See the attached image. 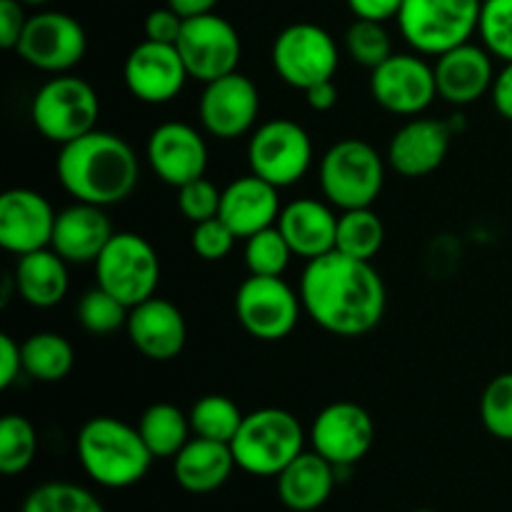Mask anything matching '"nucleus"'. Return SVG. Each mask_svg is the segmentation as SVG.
<instances>
[{"instance_id":"obj_16","label":"nucleus","mask_w":512,"mask_h":512,"mask_svg":"<svg viewBox=\"0 0 512 512\" xmlns=\"http://www.w3.org/2000/svg\"><path fill=\"white\" fill-rule=\"evenodd\" d=\"M198 113L205 133L220 140H238L258 123L260 93L248 75L235 70V73L205 83Z\"/></svg>"},{"instance_id":"obj_6","label":"nucleus","mask_w":512,"mask_h":512,"mask_svg":"<svg viewBox=\"0 0 512 512\" xmlns=\"http://www.w3.org/2000/svg\"><path fill=\"white\" fill-rule=\"evenodd\" d=\"M385 185V163L378 150L358 138L328 148L320 163V188L330 205L343 210L370 208Z\"/></svg>"},{"instance_id":"obj_4","label":"nucleus","mask_w":512,"mask_h":512,"mask_svg":"<svg viewBox=\"0 0 512 512\" xmlns=\"http://www.w3.org/2000/svg\"><path fill=\"white\" fill-rule=\"evenodd\" d=\"M235 463L255 478H278L305 448V430L283 408H260L243 418L230 440Z\"/></svg>"},{"instance_id":"obj_13","label":"nucleus","mask_w":512,"mask_h":512,"mask_svg":"<svg viewBox=\"0 0 512 512\" xmlns=\"http://www.w3.org/2000/svg\"><path fill=\"white\" fill-rule=\"evenodd\" d=\"M88 50L85 28L68 13L60 10H43L30 15L15 53L43 73H68Z\"/></svg>"},{"instance_id":"obj_27","label":"nucleus","mask_w":512,"mask_h":512,"mask_svg":"<svg viewBox=\"0 0 512 512\" xmlns=\"http://www.w3.org/2000/svg\"><path fill=\"white\" fill-rule=\"evenodd\" d=\"M338 480V468L320 453H300L283 473L278 475L280 503L293 512H313L330 500Z\"/></svg>"},{"instance_id":"obj_23","label":"nucleus","mask_w":512,"mask_h":512,"mask_svg":"<svg viewBox=\"0 0 512 512\" xmlns=\"http://www.w3.org/2000/svg\"><path fill=\"white\" fill-rule=\"evenodd\" d=\"M113 235V223L105 215V208L90 203H75L70 208L60 210L58 218H55L50 248L65 263H95Z\"/></svg>"},{"instance_id":"obj_40","label":"nucleus","mask_w":512,"mask_h":512,"mask_svg":"<svg viewBox=\"0 0 512 512\" xmlns=\"http://www.w3.org/2000/svg\"><path fill=\"white\" fill-rule=\"evenodd\" d=\"M220 200H223V190H218V185L210 183L205 175L198 180H190L183 188H178L180 213H183L193 225L210 218H218Z\"/></svg>"},{"instance_id":"obj_37","label":"nucleus","mask_w":512,"mask_h":512,"mask_svg":"<svg viewBox=\"0 0 512 512\" xmlns=\"http://www.w3.org/2000/svg\"><path fill=\"white\" fill-rule=\"evenodd\" d=\"M345 50L355 63L373 70L393 55V40L383 23L355 18L345 33Z\"/></svg>"},{"instance_id":"obj_19","label":"nucleus","mask_w":512,"mask_h":512,"mask_svg":"<svg viewBox=\"0 0 512 512\" xmlns=\"http://www.w3.org/2000/svg\"><path fill=\"white\" fill-rule=\"evenodd\" d=\"M58 213L48 198L30 188H13L0 195V245L13 255L50 248Z\"/></svg>"},{"instance_id":"obj_18","label":"nucleus","mask_w":512,"mask_h":512,"mask_svg":"<svg viewBox=\"0 0 512 512\" xmlns=\"http://www.w3.org/2000/svg\"><path fill=\"white\" fill-rule=\"evenodd\" d=\"M150 170L165 185L183 188L190 180L203 178L208 170V145L205 138L188 123L168 120L150 133L148 148Z\"/></svg>"},{"instance_id":"obj_49","label":"nucleus","mask_w":512,"mask_h":512,"mask_svg":"<svg viewBox=\"0 0 512 512\" xmlns=\"http://www.w3.org/2000/svg\"><path fill=\"white\" fill-rule=\"evenodd\" d=\"M20 3L23 5H45V3H50V0H20Z\"/></svg>"},{"instance_id":"obj_20","label":"nucleus","mask_w":512,"mask_h":512,"mask_svg":"<svg viewBox=\"0 0 512 512\" xmlns=\"http://www.w3.org/2000/svg\"><path fill=\"white\" fill-rule=\"evenodd\" d=\"M125 330L133 348L155 363L175 360L188 343L185 315L180 313L178 305L158 295L130 308Z\"/></svg>"},{"instance_id":"obj_30","label":"nucleus","mask_w":512,"mask_h":512,"mask_svg":"<svg viewBox=\"0 0 512 512\" xmlns=\"http://www.w3.org/2000/svg\"><path fill=\"white\" fill-rule=\"evenodd\" d=\"M23 350V373L38 383H60L75 365L73 345L58 333H35L20 343Z\"/></svg>"},{"instance_id":"obj_1","label":"nucleus","mask_w":512,"mask_h":512,"mask_svg":"<svg viewBox=\"0 0 512 512\" xmlns=\"http://www.w3.org/2000/svg\"><path fill=\"white\" fill-rule=\"evenodd\" d=\"M300 300L305 315L325 333L360 338L383 320L388 293L373 263L333 250L308 260L300 278Z\"/></svg>"},{"instance_id":"obj_41","label":"nucleus","mask_w":512,"mask_h":512,"mask_svg":"<svg viewBox=\"0 0 512 512\" xmlns=\"http://www.w3.org/2000/svg\"><path fill=\"white\" fill-rule=\"evenodd\" d=\"M235 240L240 238L230 230V225L220 215L198 223L193 228V235H190L193 253L200 260H208V263H218V260L228 258L235 248Z\"/></svg>"},{"instance_id":"obj_46","label":"nucleus","mask_w":512,"mask_h":512,"mask_svg":"<svg viewBox=\"0 0 512 512\" xmlns=\"http://www.w3.org/2000/svg\"><path fill=\"white\" fill-rule=\"evenodd\" d=\"M495 110L512 123V63H505L500 73H495L493 88H490Z\"/></svg>"},{"instance_id":"obj_17","label":"nucleus","mask_w":512,"mask_h":512,"mask_svg":"<svg viewBox=\"0 0 512 512\" xmlns=\"http://www.w3.org/2000/svg\"><path fill=\"white\" fill-rule=\"evenodd\" d=\"M188 78L180 50L148 38L130 50L123 65L125 88L135 100L148 105H163L178 98Z\"/></svg>"},{"instance_id":"obj_25","label":"nucleus","mask_w":512,"mask_h":512,"mask_svg":"<svg viewBox=\"0 0 512 512\" xmlns=\"http://www.w3.org/2000/svg\"><path fill=\"white\" fill-rule=\"evenodd\" d=\"M278 228L298 258L315 260L335 250L338 215L328 203H320L315 198H298L280 210Z\"/></svg>"},{"instance_id":"obj_12","label":"nucleus","mask_w":512,"mask_h":512,"mask_svg":"<svg viewBox=\"0 0 512 512\" xmlns=\"http://www.w3.org/2000/svg\"><path fill=\"white\" fill-rule=\"evenodd\" d=\"M175 48L180 50L188 75L200 83H210L238 70L243 43L230 20L218 13L185 18Z\"/></svg>"},{"instance_id":"obj_10","label":"nucleus","mask_w":512,"mask_h":512,"mask_svg":"<svg viewBox=\"0 0 512 512\" xmlns=\"http://www.w3.org/2000/svg\"><path fill=\"white\" fill-rule=\"evenodd\" d=\"M248 165L250 173L275 188H290L303 180L313 165V140L295 120H268L250 135Z\"/></svg>"},{"instance_id":"obj_38","label":"nucleus","mask_w":512,"mask_h":512,"mask_svg":"<svg viewBox=\"0 0 512 512\" xmlns=\"http://www.w3.org/2000/svg\"><path fill=\"white\" fill-rule=\"evenodd\" d=\"M480 420L493 438L512 443V373L490 380L480 398Z\"/></svg>"},{"instance_id":"obj_44","label":"nucleus","mask_w":512,"mask_h":512,"mask_svg":"<svg viewBox=\"0 0 512 512\" xmlns=\"http://www.w3.org/2000/svg\"><path fill=\"white\" fill-rule=\"evenodd\" d=\"M23 373V350L13 335L0 333V388H10Z\"/></svg>"},{"instance_id":"obj_47","label":"nucleus","mask_w":512,"mask_h":512,"mask_svg":"<svg viewBox=\"0 0 512 512\" xmlns=\"http://www.w3.org/2000/svg\"><path fill=\"white\" fill-rule=\"evenodd\" d=\"M305 100L318 113H328V110H333L338 105V88H335L333 80H323V83L305 90Z\"/></svg>"},{"instance_id":"obj_39","label":"nucleus","mask_w":512,"mask_h":512,"mask_svg":"<svg viewBox=\"0 0 512 512\" xmlns=\"http://www.w3.org/2000/svg\"><path fill=\"white\" fill-rule=\"evenodd\" d=\"M478 33L490 55L512 63V0H483Z\"/></svg>"},{"instance_id":"obj_48","label":"nucleus","mask_w":512,"mask_h":512,"mask_svg":"<svg viewBox=\"0 0 512 512\" xmlns=\"http://www.w3.org/2000/svg\"><path fill=\"white\" fill-rule=\"evenodd\" d=\"M220 0H168V5L173 10H178L183 18H195V15L215 13V5Z\"/></svg>"},{"instance_id":"obj_42","label":"nucleus","mask_w":512,"mask_h":512,"mask_svg":"<svg viewBox=\"0 0 512 512\" xmlns=\"http://www.w3.org/2000/svg\"><path fill=\"white\" fill-rule=\"evenodd\" d=\"M183 25L185 18L178 10L170 8V5L168 8H155L150 10L148 18H145V38L155 40V43L175 45L180 33H183Z\"/></svg>"},{"instance_id":"obj_26","label":"nucleus","mask_w":512,"mask_h":512,"mask_svg":"<svg viewBox=\"0 0 512 512\" xmlns=\"http://www.w3.org/2000/svg\"><path fill=\"white\" fill-rule=\"evenodd\" d=\"M238 468L230 443L208 438H190L188 445L173 458L175 483L193 495H208L223 488Z\"/></svg>"},{"instance_id":"obj_22","label":"nucleus","mask_w":512,"mask_h":512,"mask_svg":"<svg viewBox=\"0 0 512 512\" xmlns=\"http://www.w3.org/2000/svg\"><path fill=\"white\" fill-rule=\"evenodd\" d=\"M435 70V85H438V98L450 105L478 103L483 95L490 93L495 80L493 55L485 45L463 43L448 53L438 55Z\"/></svg>"},{"instance_id":"obj_2","label":"nucleus","mask_w":512,"mask_h":512,"mask_svg":"<svg viewBox=\"0 0 512 512\" xmlns=\"http://www.w3.org/2000/svg\"><path fill=\"white\" fill-rule=\"evenodd\" d=\"M55 173L75 203L110 208L133 195L140 165L128 140L95 128L73 143L60 145Z\"/></svg>"},{"instance_id":"obj_3","label":"nucleus","mask_w":512,"mask_h":512,"mask_svg":"<svg viewBox=\"0 0 512 512\" xmlns=\"http://www.w3.org/2000/svg\"><path fill=\"white\" fill-rule=\"evenodd\" d=\"M75 450L85 475L110 490L140 483L155 460L140 430L110 415L90 418L80 428Z\"/></svg>"},{"instance_id":"obj_14","label":"nucleus","mask_w":512,"mask_h":512,"mask_svg":"<svg viewBox=\"0 0 512 512\" xmlns=\"http://www.w3.org/2000/svg\"><path fill=\"white\" fill-rule=\"evenodd\" d=\"M370 95L393 115H420L438 98L433 65L420 55L393 53L370 70Z\"/></svg>"},{"instance_id":"obj_28","label":"nucleus","mask_w":512,"mask_h":512,"mask_svg":"<svg viewBox=\"0 0 512 512\" xmlns=\"http://www.w3.org/2000/svg\"><path fill=\"white\" fill-rule=\"evenodd\" d=\"M15 293L33 308H55L68 295V263L53 248L20 255L15 265Z\"/></svg>"},{"instance_id":"obj_33","label":"nucleus","mask_w":512,"mask_h":512,"mask_svg":"<svg viewBox=\"0 0 512 512\" xmlns=\"http://www.w3.org/2000/svg\"><path fill=\"white\" fill-rule=\"evenodd\" d=\"M38 455V433L23 415H5L0 420V473L13 478L25 473Z\"/></svg>"},{"instance_id":"obj_29","label":"nucleus","mask_w":512,"mask_h":512,"mask_svg":"<svg viewBox=\"0 0 512 512\" xmlns=\"http://www.w3.org/2000/svg\"><path fill=\"white\" fill-rule=\"evenodd\" d=\"M140 435L145 445L153 453V458L173 460L180 450L188 445L193 428H190V415H185L173 403H155L140 415L138 423Z\"/></svg>"},{"instance_id":"obj_15","label":"nucleus","mask_w":512,"mask_h":512,"mask_svg":"<svg viewBox=\"0 0 512 512\" xmlns=\"http://www.w3.org/2000/svg\"><path fill=\"white\" fill-rule=\"evenodd\" d=\"M375 425L368 410L358 403L328 405L310 425V445L338 470L353 468L373 448Z\"/></svg>"},{"instance_id":"obj_11","label":"nucleus","mask_w":512,"mask_h":512,"mask_svg":"<svg viewBox=\"0 0 512 512\" xmlns=\"http://www.w3.org/2000/svg\"><path fill=\"white\" fill-rule=\"evenodd\" d=\"M270 60L283 83L308 90L323 80H333L338 70V43L325 28L315 23H293L278 33Z\"/></svg>"},{"instance_id":"obj_7","label":"nucleus","mask_w":512,"mask_h":512,"mask_svg":"<svg viewBox=\"0 0 512 512\" xmlns=\"http://www.w3.org/2000/svg\"><path fill=\"white\" fill-rule=\"evenodd\" d=\"M100 98L88 80L78 75H55L38 88L30 103L35 130L50 143H73L95 130Z\"/></svg>"},{"instance_id":"obj_9","label":"nucleus","mask_w":512,"mask_h":512,"mask_svg":"<svg viewBox=\"0 0 512 512\" xmlns=\"http://www.w3.org/2000/svg\"><path fill=\"white\" fill-rule=\"evenodd\" d=\"M300 310V293L273 275H250L235 293V318L245 333L260 343L288 338L298 325Z\"/></svg>"},{"instance_id":"obj_36","label":"nucleus","mask_w":512,"mask_h":512,"mask_svg":"<svg viewBox=\"0 0 512 512\" xmlns=\"http://www.w3.org/2000/svg\"><path fill=\"white\" fill-rule=\"evenodd\" d=\"M130 308L120 303L115 295L95 285L93 290L80 298L78 303V323L88 330L90 335H113L128 325Z\"/></svg>"},{"instance_id":"obj_21","label":"nucleus","mask_w":512,"mask_h":512,"mask_svg":"<svg viewBox=\"0 0 512 512\" xmlns=\"http://www.w3.org/2000/svg\"><path fill=\"white\" fill-rule=\"evenodd\" d=\"M455 130L448 120L413 118L390 138L388 163L403 178H425L445 163Z\"/></svg>"},{"instance_id":"obj_24","label":"nucleus","mask_w":512,"mask_h":512,"mask_svg":"<svg viewBox=\"0 0 512 512\" xmlns=\"http://www.w3.org/2000/svg\"><path fill=\"white\" fill-rule=\"evenodd\" d=\"M280 210L283 208H280L278 188L253 173L233 180L223 190L220 200V218L243 240L270 225H278Z\"/></svg>"},{"instance_id":"obj_45","label":"nucleus","mask_w":512,"mask_h":512,"mask_svg":"<svg viewBox=\"0 0 512 512\" xmlns=\"http://www.w3.org/2000/svg\"><path fill=\"white\" fill-rule=\"evenodd\" d=\"M403 3L405 0H348V8L358 20L385 23L390 18H398Z\"/></svg>"},{"instance_id":"obj_8","label":"nucleus","mask_w":512,"mask_h":512,"mask_svg":"<svg viewBox=\"0 0 512 512\" xmlns=\"http://www.w3.org/2000/svg\"><path fill=\"white\" fill-rule=\"evenodd\" d=\"M95 280L128 308L153 298L160 283V258L138 233H115L95 260Z\"/></svg>"},{"instance_id":"obj_50","label":"nucleus","mask_w":512,"mask_h":512,"mask_svg":"<svg viewBox=\"0 0 512 512\" xmlns=\"http://www.w3.org/2000/svg\"><path fill=\"white\" fill-rule=\"evenodd\" d=\"M415 512H435V510H415Z\"/></svg>"},{"instance_id":"obj_34","label":"nucleus","mask_w":512,"mask_h":512,"mask_svg":"<svg viewBox=\"0 0 512 512\" xmlns=\"http://www.w3.org/2000/svg\"><path fill=\"white\" fill-rule=\"evenodd\" d=\"M20 512H105L90 490L75 483H43L30 490Z\"/></svg>"},{"instance_id":"obj_31","label":"nucleus","mask_w":512,"mask_h":512,"mask_svg":"<svg viewBox=\"0 0 512 512\" xmlns=\"http://www.w3.org/2000/svg\"><path fill=\"white\" fill-rule=\"evenodd\" d=\"M385 243V225L373 208L343 210L338 215V235H335V250L350 255V258L368 260L373 263Z\"/></svg>"},{"instance_id":"obj_43","label":"nucleus","mask_w":512,"mask_h":512,"mask_svg":"<svg viewBox=\"0 0 512 512\" xmlns=\"http://www.w3.org/2000/svg\"><path fill=\"white\" fill-rule=\"evenodd\" d=\"M25 25H28L25 5L20 0H0V45L5 50L18 48Z\"/></svg>"},{"instance_id":"obj_35","label":"nucleus","mask_w":512,"mask_h":512,"mask_svg":"<svg viewBox=\"0 0 512 512\" xmlns=\"http://www.w3.org/2000/svg\"><path fill=\"white\" fill-rule=\"evenodd\" d=\"M293 255V248L288 245L285 235L280 233L278 225H270V228L245 238V265H248L250 275L280 278L288 270Z\"/></svg>"},{"instance_id":"obj_5","label":"nucleus","mask_w":512,"mask_h":512,"mask_svg":"<svg viewBox=\"0 0 512 512\" xmlns=\"http://www.w3.org/2000/svg\"><path fill=\"white\" fill-rule=\"evenodd\" d=\"M483 0H405L400 35L420 55H443L470 43L480 28Z\"/></svg>"},{"instance_id":"obj_32","label":"nucleus","mask_w":512,"mask_h":512,"mask_svg":"<svg viewBox=\"0 0 512 512\" xmlns=\"http://www.w3.org/2000/svg\"><path fill=\"white\" fill-rule=\"evenodd\" d=\"M188 415L193 435L218 440V443H230L245 418L238 405L225 395H205L190 408Z\"/></svg>"}]
</instances>
